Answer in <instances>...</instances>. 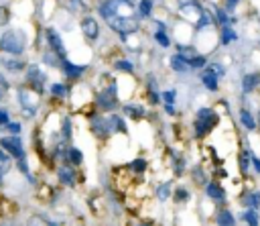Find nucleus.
<instances>
[{
  "mask_svg": "<svg viewBox=\"0 0 260 226\" xmlns=\"http://www.w3.org/2000/svg\"><path fill=\"white\" fill-rule=\"evenodd\" d=\"M0 49L4 53H13V55H20L27 49V33L22 29H8L2 33L0 37Z\"/></svg>",
  "mask_w": 260,
  "mask_h": 226,
  "instance_id": "f257e3e1",
  "label": "nucleus"
},
{
  "mask_svg": "<svg viewBox=\"0 0 260 226\" xmlns=\"http://www.w3.org/2000/svg\"><path fill=\"white\" fill-rule=\"evenodd\" d=\"M98 13L102 19H112V17H130L134 15V4L130 0H104L100 4Z\"/></svg>",
  "mask_w": 260,
  "mask_h": 226,
  "instance_id": "f03ea898",
  "label": "nucleus"
},
{
  "mask_svg": "<svg viewBox=\"0 0 260 226\" xmlns=\"http://www.w3.org/2000/svg\"><path fill=\"white\" fill-rule=\"evenodd\" d=\"M220 122V116L216 114V110L211 108H201L195 116V137H206L209 134L213 129H216V124Z\"/></svg>",
  "mask_w": 260,
  "mask_h": 226,
  "instance_id": "7ed1b4c3",
  "label": "nucleus"
},
{
  "mask_svg": "<svg viewBox=\"0 0 260 226\" xmlns=\"http://www.w3.org/2000/svg\"><path fill=\"white\" fill-rule=\"evenodd\" d=\"M108 25H110V29H114L122 39H126L128 35H134V33L139 31L140 22L134 15H130V17H112V19H108Z\"/></svg>",
  "mask_w": 260,
  "mask_h": 226,
  "instance_id": "20e7f679",
  "label": "nucleus"
},
{
  "mask_svg": "<svg viewBox=\"0 0 260 226\" xmlns=\"http://www.w3.org/2000/svg\"><path fill=\"white\" fill-rule=\"evenodd\" d=\"M39 96L41 92H37L35 88H25L22 86L18 90V100H20V106H22V112H25L27 116H33L37 110V104H39Z\"/></svg>",
  "mask_w": 260,
  "mask_h": 226,
  "instance_id": "39448f33",
  "label": "nucleus"
},
{
  "mask_svg": "<svg viewBox=\"0 0 260 226\" xmlns=\"http://www.w3.org/2000/svg\"><path fill=\"white\" fill-rule=\"evenodd\" d=\"M0 147L4 151H8L15 159H25V145H22L18 134H8V137L0 139Z\"/></svg>",
  "mask_w": 260,
  "mask_h": 226,
  "instance_id": "423d86ee",
  "label": "nucleus"
},
{
  "mask_svg": "<svg viewBox=\"0 0 260 226\" xmlns=\"http://www.w3.org/2000/svg\"><path fill=\"white\" fill-rule=\"evenodd\" d=\"M96 104L102 108V110H114L116 108V84H110L106 90L96 96Z\"/></svg>",
  "mask_w": 260,
  "mask_h": 226,
  "instance_id": "0eeeda50",
  "label": "nucleus"
},
{
  "mask_svg": "<svg viewBox=\"0 0 260 226\" xmlns=\"http://www.w3.org/2000/svg\"><path fill=\"white\" fill-rule=\"evenodd\" d=\"M25 72H27V74H25V82H27V86L35 88L37 92H41V94H43V82H45V74L39 70V65H29Z\"/></svg>",
  "mask_w": 260,
  "mask_h": 226,
  "instance_id": "6e6552de",
  "label": "nucleus"
},
{
  "mask_svg": "<svg viewBox=\"0 0 260 226\" xmlns=\"http://www.w3.org/2000/svg\"><path fill=\"white\" fill-rule=\"evenodd\" d=\"M45 35H47V43H49V47L55 51L59 55V57L63 59L65 55H67V51H65V45H63V39H61V35L57 33V29H53V27H49L47 29V33H45Z\"/></svg>",
  "mask_w": 260,
  "mask_h": 226,
  "instance_id": "1a4fd4ad",
  "label": "nucleus"
},
{
  "mask_svg": "<svg viewBox=\"0 0 260 226\" xmlns=\"http://www.w3.org/2000/svg\"><path fill=\"white\" fill-rule=\"evenodd\" d=\"M80 27H82V33H84V37L89 39V41H96L98 35H100V27H98V20L92 19V17H84L82 22H80Z\"/></svg>",
  "mask_w": 260,
  "mask_h": 226,
  "instance_id": "9d476101",
  "label": "nucleus"
},
{
  "mask_svg": "<svg viewBox=\"0 0 260 226\" xmlns=\"http://www.w3.org/2000/svg\"><path fill=\"white\" fill-rule=\"evenodd\" d=\"M104 122H106V131H108V134H112V132H124V134H126V132H128V131H126V124H124V118L118 116V114L106 116Z\"/></svg>",
  "mask_w": 260,
  "mask_h": 226,
  "instance_id": "9b49d317",
  "label": "nucleus"
},
{
  "mask_svg": "<svg viewBox=\"0 0 260 226\" xmlns=\"http://www.w3.org/2000/svg\"><path fill=\"white\" fill-rule=\"evenodd\" d=\"M61 67H63V72H65V75H67V77H80V75H84V74H86V70H87L86 65L71 63L67 57H63V59H61Z\"/></svg>",
  "mask_w": 260,
  "mask_h": 226,
  "instance_id": "f8f14e48",
  "label": "nucleus"
},
{
  "mask_svg": "<svg viewBox=\"0 0 260 226\" xmlns=\"http://www.w3.org/2000/svg\"><path fill=\"white\" fill-rule=\"evenodd\" d=\"M57 177L63 186H75V169L73 165H61L57 169Z\"/></svg>",
  "mask_w": 260,
  "mask_h": 226,
  "instance_id": "ddd939ff",
  "label": "nucleus"
},
{
  "mask_svg": "<svg viewBox=\"0 0 260 226\" xmlns=\"http://www.w3.org/2000/svg\"><path fill=\"white\" fill-rule=\"evenodd\" d=\"M218 82H220V77L213 74L209 67H206V70H203V74H201V84L206 86L208 90H211V92H216V90H218Z\"/></svg>",
  "mask_w": 260,
  "mask_h": 226,
  "instance_id": "4468645a",
  "label": "nucleus"
},
{
  "mask_svg": "<svg viewBox=\"0 0 260 226\" xmlns=\"http://www.w3.org/2000/svg\"><path fill=\"white\" fill-rule=\"evenodd\" d=\"M260 86V74L254 72V74H246L244 75V80H242V90H244V94H250L252 90H256Z\"/></svg>",
  "mask_w": 260,
  "mask_h": 226,
  "instance_id": "2eb2a0df",
  "label": "nucleus"
},
{
  "mask_svg": "<svg viewBox=\"0 0 260 226\" xmlns=\"http://www.w3.org/2000/svg\"><path fill=\"white\" fill-rule=\"evenodd\" d=\"M169 63H171V70H175V72H179V74H183V72H191L189 61H187L181 53H175L173 57L169 59Z\"/></svg>",
  "mask_w": 260,
  "mask_h": 226,
  "instance_id": "dca6fc26",
  "label": "nucleus"
},
{
  "mask_svg": "<svg viewBox=\"0 0 260 226\" xmlns=\"http://www.w3.org/2000/svg\"><path fill=\"white\" fill-rule=\"evenodd\" d=\"M10 155L8 151H0V186H2V179L4 175L10 171V167H13V161H10Z\"/></svg>",
  "mask_w": 260,
  "mask_h": 226,
  "instance_id": "f3484780",
  "label": "nucleus"
},
{
  "mask_svg": "<svg viewBox=\"0 0 260 226\" xmlns=\"http://www.w3.org/2000/svg\"><path fill=\"white\" fill-rule=\"evenodd\" d=\"M122 110H124V114H128V116L134 118V120H139V118H142V116L146 114V110H144L140 104H124Z\"/></svg>",
  "mask_w": 260,
  "mask_h": 226,
  "instance_id": "a211bd4d",
  "label": "nucleus"
},
{
  "mask_svg": "<svg viewBox=\"0 0 260 226\" xmlns=\"http://www.w3.org/2000/svg\"><path fill=\"white\" fill-rule=\"evenodd\" d=\"M238 163H240V171L246 175L248 171H250V165H252V151L242 149V153L238 155Z\"/></svg>",
  "mask_w": 260,
  "mask_h": 226,
  "instance_id": "6ab92c4d",
  "label": "nucleus"
},
{
  "mask_svg": "<svg viewBox=\"0 0 260 226\" xmlns=\"http://www.w3.org/2000/svg\"><path fill=\"white\" fill-rule=\"evenodd\" d=\"M206 194H208L209 198H213V200H220V202H224V200H225L224 189H222V188H220V184H216V182L206 184Z\"/></svg>",
  "mask_w": 260,
  "mask_h": 226,
  "instance_id": "aec40b11",
  "label": "nucleus"
},
{
  "mask_svg": "<svg viewBox=\"0 0 260 226\" xmlns=\"http://www.w3.org/2000/svg\"><path fill=\"white\" fill-rule=\"evenodd\" d=\"M240 122L244 124V129H248V131H254L256 129V118L252 116V112L246 110V108L240 110Z\"/></svg>",
  "mask_w": 260,
  "mask_h": 226,
  "instance_id": "412c9836",
  "label": "nucleus"
},
{
  "mask_svg": "<svg viewBox=\"0 0 260 226\" xmlns=\"http://www.w3.org/2000/svg\"><path fill=\"white\" fill-rule=\"evenodd\" d=\"M2 65L6 67V72H10V74H20L22 70H27L25 61H20V59H4Z\"/></svg>",
  "mask_w": 260,
  "mask_h": 226,
  "instance_id": "4be33fe9",
  "label": "nucleus"
},
{
  "mask_svg": "<svg viewBox=\"0 0 260 226\" xmlns=\"http://www.w3.org/2000/svg\"><path fill=\"white\" fill-rule=\"evenodd\" d=\"M216 222L222 224V226H234V224H236V218L232 216V212H228V210H220V212L216 214Z\"/></svg>",
  "mask_w": 260,
  "mask_h": 226,
  "instance_id": "5701e85b",
  "label": "nucleus"
},
{
  "mask_svg": "<svg viewBox=\"0 0 260 226\" xmlns=\"http://www.w3.org/2000/svg\"><path fill=\"white\" fill-rule=\"evenodd\" d=\"M65 157L69 159V163H73V165H82V161H84V155H82V151L77 149V147H69V149L65 151Z\"/></svg>",
  "mask_w": 260,
  "mask_h": 226,
  "instance_id": "b1692460",
  "label": "nucleus"
},
{
  "mask_svg": "<svg viewBox=\"0 0 260 226\" xmlns=\"http://www.w3.org/2000/svg\"><path fill=\"white\" fill-rule=\"evenodd\" d=\"M213 22H216V19H213V17L209 15V10L201 8L199 19H197V27H199V29H208L209 25H213Z\"/></svg>",
  "mask_w": 260,
  "mask_h": 226,
  "instance_id": "393cba45",
  "label": "nucleus"
},
{
  "mask_svg": "<svg viewBox=\"0 0 260 226\" xmlns=\"http://www.w3.org/2000/svg\"><path fill=\"white\" fill-rule=\"evenodd\" d=\"M156 200H161V202H167V200H171V182H165L161 184L159 188H156Z\"/></svg>",
  "mask_w": 260,
  "mask_h": 226,
  "instance_id": "a878e982",
  "label": "nucleus"
},
{
  "mask_svg": "<svg viewBox=\"0 0 260 226\" xmlns=\"http://www.w3.org/2000/svg\"><path fill=\"white\" fill-rule=\"evenodd\" d=\"M220 37H222V39H220L222 45H228V43H232V41L236 39V31H234L230 25H224V27H222V33H220Z\"/></svg>",
  "mask_w": 260,
  "mask_h": 226,
  "instance_id": "bb28decb",
  "label": "nucleus"
},
{
  "mask_svg": "<svg viewBox=\"0 0 260 226\" xmlns=\"http://www.w3.org/2000/svg\"><path fill=\"white\" fill-rule=\"evenodd\" d=\"M242 218H244V222L246 224H252V226H256L258 222H260V218H258V212H256V208H248L244 214H242Z\"/></svg>",
  "mask_w": 260,
  "mask_h": 226,
  "instance_id": "cd10ccee",
  "label": "nucleus"
},
{
  "mask_svg": "<svg viewBox=\"0 0 260 226\" xmlns=\"http://www.w3.org/2000/svg\"><path fill=\"white\" fill-rule=\"evenodd\" d=\"M187 61H189V67H191V70H199V67H206V61H208V59H206V55H203V53H201V55L195 53L193 57H189Z\"/></svg>",
  "mask_w": 260,
  "mask_h": 226,
  "instance_id": "c85d7f7f",
  "label": "nucleus"
},
{
  "mask_svg": "<svg viewBox=\"0 0 260 226\" xmlns=\"http://www.w3.org/2000/svg\"><path fill=\"white\" fill-rule=\"evenodd\" d=\"M151 13H153V0H140L139 15L140 17H151Z\"/></svg>",
  "mask_w": 260,
  "mask_h": 226,
  "instance_id": "c756f323",
  "label": "nucleus"
},
{
  "mask_svg": "<svg viewBox=\"0 0 260 226\" xmlns=\"http://www.w3.org/2000/svg\"><path fill=\"white\" fill-rule=\"evenodd\" d=\"M67 4H69V10H73V13H86L87 10V4L84 0H67Z\"/></svg>",
  "mask_w": 260,
  "mask_h": 226,
  "instance_id": "7c9ffc66",
  "label": "nucleus"
},
{
  "mask_svg": "<svg viewBox=\"0 0 260 226\" xmlns=\"http://www.w3.org/2000/svg\"><path fill=\"white\" fill-rule=\"evenodd\" d=\"M244 204H246L248 208H258V206H260V194H258V191H252V194H248L246 200H244Z\"/></svg>",
  "mask_w": 260,
  "mask_h": 226,
  "instance_id": "2f4dec72",
  "label": "nucleus"
},
{
  "mask_svg": "<svg viewBox=\"0 0 260 226\" xmlns=\"http://www.w3.org/2000/svg\"><path fill=\"white\" fill-rule=\"evenodd\" d=\"M146 165H149V163H146L144 159H134V161L128 165V169H130L132 173H142L144 169H146Z\"/></svg>",
  "mask_w": 260,
  "mask_h": 226,
  "instance_id": "473e14b6",
  "label": "nucleus"
},
{
  "mask_svg": "<svg viewBox=\"0 0 260 226\" xmlns=\"http://www.w3.org/2000/svg\"><path fill=\"white\" fill-rule=\"evenodd\" d=\"M67 92H69V90H67L65 84H53V86H51V94L57 96V98H65Z\"/></svg>",
  "mask_w": 260,
  "mask_h": 226,
  "instance_id": "72a5a7b5",
  "label": "nucleus"
},
{
  "mask_svg": "<svg viewBox=\"0 0 260 226\" xmlns=\"http://www.w3.org/2000/svg\"><path fill=\"white\" fill-rule=\"evenodd\" d=\"M173 200L179 202V204H183V202L189 200V191H187L185 188H177V189H175V194H173Z\"/></svg>",
  "mask_w": 260,
  "mask_h": 226,
  "instance_id": "f704fd0d",
  "label": "nucleus"
},
{
  "mask_svg": "<svg viewBox=\"0 0 260 226\" xmlns=\"http://www.w3.org/2000/svg\"><path fill=\"white\" fill-rule=\"evenodd\" d=\"M155 41L161 45V47H169V45H171V39L167 37V33L165 31H156L155 33Z\"/></svg>",
  "mask_w": 260,
  "mask_h": 226,
  "instance_id": "c9c22d12",
  "label": "nucleus"
},
{
  "mask_svg": "<svg viewBox=\"0 0 260 226\" xmlns=\"http://www.w3.org/2000/svg\"><path fill=\"white\" fill-rule=\"evenodd\" d=\"M216 22L224 27V25H228V22H234V19H228V15H225V10H224V8H220L218 13H216Z\"/></svg>",
  "mask_w": 260,
  "mask_h": 226,
  "instance_id": "e433bc0d",
  "label": "nucleus"
},
{
  "mask_svg": "<svg viewBox=\"0 0 260 226\" xmlns=\"http://www.w3.org/2000/svg\"><path fill=\"white\" fill-rule=\"evenodd\" d=\"M114 67H116L118 72H122V74H130V72L134 70V65H132L130 61H116Z\"/></svg>",
  "mask_w": 260,
  "mask_h": 226,
  "instance_id": "4c0bfd02",
  "label": "nucleus"
},
{
  "mask_svg": "<svg viewBox=\"0 0 260 226\" xmlns=\"http://www.w3.org/2000/svg\"><path fill=\"white\" fill-rule=\"evenodd\" d=\"M8 20H10V10H8L6 6L0 4V27L8 25Z\"/></svg>",
  "mask_w": 260,
  "mask_h": 226,
  "instance_id": "58836bf2",
  "label": "nucleus"
},
{
  "mask_svg": "<svg viewBox=\"0 0 260 226\" xmlns=\"http://www.w3.org/2000/svg\"><path fill=\"white\" fill-rule=\"evenodd\" d=\"M193 179L199 186H203V184H206V171H201V167H195L193 169Z\"/></svg>",
  "mask_w": 260,
  "mask_h": 226,
  "instance_id": "ea45409f",
  "label": "nucleus"
},
{
  "mask_svg": "<svg viewBox=\"0 0 260 226\" xmlns=\"http://www.w3.org/2000/svg\"><path fill=\"white\" fill-rule=\"evenodd\" d=\"M208 67H209V70H211L213 74H216L218 77H222V75L225 74V67H224V65H220V63H211V65H208Z\"/></svg>",
  "mask_w": 260,
  "mask_h": 226,
  "instance_id": "a19ab883",
  "label": "nucleus"
},
{
  "mask_svg": "<svg viewBox=\"0 0 260 226\" xmlns=\"http://www.w3.org/2000/svg\"><path fill=\"white\" fill-rule=\"evenodd\" d=\"M63 137H65V139L71 137V122H69V118L63 120Z\"/></svg>",
  "mask_w": 260,
  "mask_h": 226,
  "instance_id": "79ce46f5",
  "label": "nucleus"
},
{
  "mask_svg": "<svg viewBox=\"0 0 260 226\" xmlns=\"http://www.w3.org/2000/svg\"><path fill=\"white\" fill-rule=\"evenodd\" d=\"M187 6H199L197 0H179V8H187Z\"/></svg>",
  "mask_w": 260,
  "mask_h": 226,
  "instance_id": "37998d69",
  "label": "nucleus"
},
{
  "mask_svg": "<svg viewBox=\"0 0 260 226\" xmlns=\"http://www.w3.org/2000/svg\"><path fill=\"white\" fill-rule=\"evenodd\" d=\"M6 129H8V132L18 134V132H20V124H18V122H8V124H6Z\"/></svg>",
  "mask_w": 260,
  "mask_h": 226,
  "instance_id": "c03bdc74",
  "label": "nucleus"
},
{
  "mask_svg": "<svg viewBox=\"0 0 260 226\" xmlns=\"http://www.w3.org/2000/svg\"><path fill=\"white\" fill-rule=\"evenodd\" d=\"M8 122H10V114H8V110L0 108V124H8Z\"/></svg>",
  "mask_w": 260,
  "mask_h": 226,
  "instance_id": "a18cd8bd",
  "label": "nucleus"
},
{
  "mask_svg": "<svg viewBox=\"0 0 260 226\" xmlns=\"http://www.w3.org/2000/svg\"><path fill=\"white\" fill-rule=\"evenodd\" d=\"M163 100H165L167 104H173L175 102V90H171V92H165L163 94Z\"/></svg>",
  "mask_w": 260,
  "mask_h": 226,
  "instance_id": "49530a36",
  "label": "nucleus"
},
{
  "mask_svg": "<svg viewBox=\"0 0 260 226\" xmlns=\"http://www.w3.org/2000/svg\"><path fill=\"white\" fill-rule=\"evenodd\" d=\"M238 4H240V0H225V10H230L232 13V10H236Z\"/></svg>",
  "mask_w": 260,
  "mask_h": 226,
  "instance_id": "de8ad7c7",
  "label": "nucleus"
},
{
  "mask_svg": "<svg viewBox=\"0 0 260 226\" xmlns=\"http://www.w3.org/2000/svg\"><path fill=\"white\" fill-rule=\"evenodd\" d=\"M252 167L256 169V173H260V159H258V157H254V155H252Z\"/></svg>",
  "mask_w": 260,
  "mask_h": 226,
  "instance_id": "09e8293b",
  "label": "nucleus"
},
{
  "mask_svg": "<svg viewBox=\"0 0 260 226\" xmlns=\"http://www.w3.org/2000/svg\"><path fill=\"white\" fill-rule=\"evenodd\" d=\"M0 86H2V88H4V90H8V88H10V84H8V82H6V77H4V75H2V72H0Z\"/></svg>",
  "mask_w": 260,
  "mask_h": 226,
  "instance_id": "8fccbe9b",
  "label": "nucleus"
},
{
  "mask_svg": "<svg viewBox=\"0 0 260 226\" xmlns=\"http://www.w3.org/2000/svg\"><path fill=\"white\" fill-rule=\"evenodd\" d=\"M146 80H149V90H151V92H153V90H156V80H153V75H149Z\"/></svg>",
  "mask_w": 260,
  "mask_h": 226,
  "instance_id": "3c124183",
  "label": "nucleus"
},
{
  "mask_svg": "<svg viewBox=\"0 0 260 226\" xmlns=\"http://www.w3.org/2000/svg\"><path fill=\"white\" fill-rule=\"evenodd\" d=\"M165 110L169 112V114H175V108H173V104H167V106H165Z\"/></svg>",
  "mask_w": 260,
  "mask_h": 226,
  "instance_id": "603ef678",
  "label": "nucleus"
},
{
  "mask_svg": "<svg viewBox=\"0 0 260 226\" xmlns=\"http://www.w3.org/2000/svg\"><path fill=\"white\" fill-rule=\"evenodd\" d=\"M0 100H2V90H0Z\"/></svg>",
  "mask_w": 260,
  "mask_h": 226,
  "instance_id": "864d4df0",
  "label": "nucleus"
},
{
  "mask_svg": "<svg viewBox=\"0 0 260 226\" xmlns=\"http://www.w3.org/2000/svg\"><path fill=\"white\" fill-rule=\"evenodd\" d=\"M258 124H260V112H258Z\"/></svg>",
  "mask_w": 260,
  "mask_h": 226,
  "instance_id": "5fc2aeb1",
  "label": "nucleus"
}]
</instances>
